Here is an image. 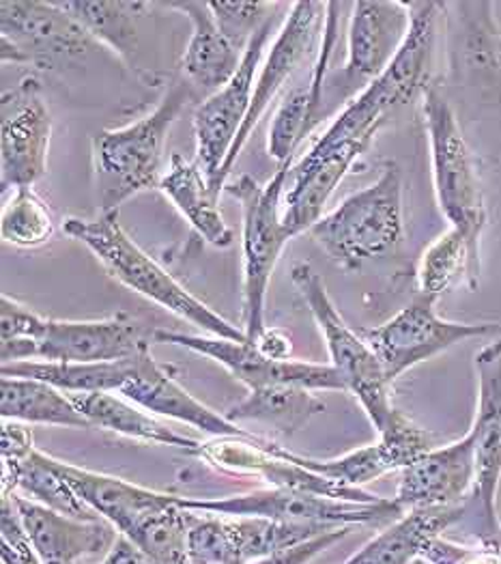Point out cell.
I'll list each match as a JSON object with an SVG mask.
<instances>
[{"mask_svg":"<svg viewBox=\"0 0 501 564\" xmlns=\"http://www.w3.org/2000/svg\"><path fill=\"white\" fill-rule=\"evenodd\" d=\"M291 281L297 286L319 326L331 367L342 377L347 392L360 401L370 424L377 429V433H381L394 416L396 408L390 399L392 383L385 379L379 358L368 347L362 334L347 326L319 274L308 263H297L291 270Z\"/></svg>","mask_w":501,"mask_h":564,"instance_id":"cell-7","label":"cell"},{"mask_svg":"<svg viewBox=\"0 0 501 564\" xmlns=\"http://www.w3.org/2000/svg\"><path fill=\"white\" fill-rule=\"evenodd\" d=\"M293 162V160H291ZM291 162L277 166L274 177L261 186L254 177L241 175L228 182L227 192L241 203L243 212V317L241 326L250 343H254L265 328V300L277 259L288 239H293L282 220V192L291 177Z\"/></svg>","mask_w":501,"mask_h":564,"instance_id":"cell-5","label":"cell"},{"mask_svg":"<svg viewBox=\"0 0 501 564\" xmlns=\"http://www.w3.org/2000/svg\"><path fill=\"white\" fill-rule=\"evenodd\" d=\"M50 462L92 511L99 518L110 521L121 534H130L142 519L175 505L177 500V496L173 494L151 491L123 478L76 468L52 457Z\"/></svg>","mask_w":501,"mask_h":564,"instance_id":"cell-24","label":"cell"},{"mask_svg":"<svg viewBox=\"0 0 501 564\" xmlns=\"http://www.w3.org/2000/svg\"><path fill=\"white\" fill-rule=\"evenodd\" d=\"M254 345H257V349L263 354V356H268V358H272V360H293L291 356H293V343H291V338L284 334V332H280V329L275 328H265V332L254 340Z\"/></svg>","mask_w":501,"mask_h":564,"instance_id":"cell-46","label":"cell"},{"mask_svg":"<svg viewBox=\"0 0 501 564\" xmlns=\"http://www.w3.org/2000/svg\"><path fill=\"white\" fill-rule=\"evenodd\" d=\"M99 564H157L146 552H142L137 543L121 534L117 536L115 545L108 550V554H104V561Z\"/></svg>","mask_w":501,"mask_h":564,"instance_id":"cell-45","label":"cell"},{"mask_svg":"<svg viewBox=\"0 0 501 564\" xmlns=\"http://www.w3.org/2000/svg\"><path fill=\"white\" fill-rule=\"evenodd\" d=\"M351 532V528H336L331 532H325L315 539H308L304 543L277 550L274 554L257 561L252 564H306L311 563L315 556H319L320 552L329 550L331 545H336L338 541H342L347 534Z\"/></svg>","mask_w":501,"mask_h":564,"instance_id":"cell-43","label":"cell"},{"mask_svg":"<svg viewBox=\"0 0 501 564\" xmlns=\"http://www.w3.org/2000/svg\"><path fill=\"white\" fill-rule=\"evenodd\" d=\"M189 95L187 85L177 83L146 117L92 137L95 186L101 212H119V205L128 198L144 189L160 188L166 141Z\"/></svg>","mask_w":501,"mask_h":564,"instance_id":"cell-2","label":"cell"},{"mask_svg":"<svg viewBox=\"0 0 501 564\" xmlns=\"http://www.w3.org/2000/svg\"><path fill=\"white\" fill-rule=\"evenodd\" d=\"M155 343L177 345L194 354L207 356L222 365L230 376L239 379L248 390H261L270 386H302L308 390H345L342 377L331 365H313L297 360H272L263 356L254 343H237L216 336L183 334L168 329H153Z\"/></svg>","mask_w":501,"mask_h":564,"instance_id":"cell-14","label":"cell"},{"mask_svg":"<svg viewBox=\"0 0 501 564\" xmlns=\"http://www.w3.org/2000/svg\"><path fill=\"white\" fill-rule=\"evenodd\" d=\"M410 26L407 2H356L347 33L345 80L353 87H368L377 80L401 52L410 35Z\"/></svg>","mask_w":501,"mask_h":564,"instance_id":"cell-20","label":"cell"},{"mask_svg":"<svg viewBox=\"0 0 501 564\" xmlns=\"http://www.w3.org/2000/svg\"><path fill=\"white\" fill-rule=\"evenodd\" d=\"M308 234L320 250L347 272H356L368 261L388 257L405 236L401 169L388 164L372 186L345 198Z\"/></svg>","mask_w":501,"mask_h":564,"instance_id":"cell-4","label":"cell"},{"mask_svg":"<svg viewBox=\"0 0 501 564\" xmlns=\"http://www.w3.org/2000/svg\"><path fill=\"white\" fill-rule=\"evenodd\" d=\"M270 446H272V440L268 437L263 442H250L243 437H214L200 444L196 457L205 459L216 470L263 478L275 489H293V491L317 494L325 498L360 502V505H379L385 500L366 489L334 482L288 459L275 457L272 453H268Z\"/></svg>","mask_w":501,"mask_h":564,"instance_id":"cell-17","label":"cell"},{"mask_svg":"<svg viewBox=\"0 0 501 564\" xmlns=\"http://www.w3.org/2000/svg\"><path fill=\"white\" fill-rule=\"evenodd\" d=\"M462 516V507L405 511L345 564H411L426 554L435 539L460 523Z\"/></svg>","mask_w":501,"mask_h":564,"instance_id":"cell-26","label":"cell"},{"mask_svg":"<svg viewBox=\"0 0 501 564\" xmlns=\"http://www.w3.org/2000/svg\"><path fill=\"white\" fill-rule=\"evenodd\" d=\"M422 112L431 142L437 205L450 227L480 254V237L489 214L471 149L460 132L453 106L439 91L428 87L422 94Z\"/></svg>","mask_w":501,"mask_h":564,"instance_id":"cell-6","label":"cell"},{"mask_svg":"<svg viewBox=\"0 0 501 564\" xmlns=\"http://www.w3.org/2000/svg\"><path fill=\"white\" fill-rule=\"evenodd\" d=\"M121 397L137 403L144 412L155 416L173 419L194 429H200L214 437H243L250 442H263L265 437L254 435L239 424L230 423L227 416L216 414L198 399H194L177 379V369L171 365H160L151 349H144L137 356L134 373L128 383L119 390Z\"/></svg>","mask_w":501,"mask_h":564,"instance_id":"cell-19","label":"cell"},{"mask_svg":"<svg viewBox=\"0 0 501 564\" xmlns=\"http://www.w3.org/2000/svg\"><path fill=\"white\" fill-rule=\"evenodd\" d=\"M315 128L317 123L313 117L311 91L306 83V87L295 89L293 94L284 97L270 126L268 149H270V155L277 162V166L293 160V153L299 147V142L304 141Z\"/></svg>","mask_w":501,"mask_h":564,"instance_id":"cell-39","label":"cell"},{"mask_svg":"<svg viewBox=\"0 0 501 564\" xmlns=\"http://www.w3.org/2000/svg\"><path fill=\"white\" fill-rule=\"evenodd\" d=\"M92 37L58 4L44 0L0 2L2 63H31L54 67L83 56Z\"/></svg>","mask_w":501,"mask_h":564,"instance_id":"cell-11","label":"cell"},{"mask_svg":"<svg viewBox=\"0 0 501 564\" xmlns=\"http://www.w3.org/2000/svg\"><path fill=\"white\" fill-rule=\"evenodd\" d=\"M52 117L40 83L26 78L2 95L0 126V184L7 189L33 188L47 169Z\"/></svg>","mask_w":501,"mask_h":564,"instance_id":"cell-16","label":"cell"},{"mask_svg":"<svg viewBox=\"0 0 501 564\" xmlns=\"http://www.w3.org/2000/svg\"><path fill=\"white\" fill-rule=\"evenodd\" d=\"M69 397L87 416L91 426H99L104 431H112L140 442L173 446L189 455H198L200 442L185 437L168 424L153 419L151 414H144L142 408H138L137 403L128 401L126 397H117L115 392H83Z\"/></svg>","mask_w":501,"mask_h":564,"instance_id":"cell-28","label":"cell"},{"mask_svg":"<svg viewBox=\"0 0 501 564\" xmlns=\"http://www.w3.org/2000/svg\"><path fill=\"white\" fill-rule=\"evenodd\" d=\"M484 547H493V550H498L501 554V536L495 541V543H491V545H484Z\"/></svg>","mask_w":501,"mask_h":564,"instance_id":"cell-49","label":"cell"},{"mask_svg":"<svg viewBox=\"0 0 501 564\" xmlns=\"http://www.w3.org/2000/svg\"><path fill=\"white\" fill-rule=\"evenodd\" d=\"M325 15H327V2L302 0V2L291 4V11L272 44L270 54H268V61L263 63V67L259 72L248 119L241 126L237 141L232 144L227 162L220 171V177H218L220 192L227 189L228 177L237 164L239 153L250 141L252 132L257 130L261 117L268 112L275 95L280 94V89L286 85V80L293 76V72L306 58V54L317 44L320 31L325 26Z\"/></svg>","mask_w":501,"mask_h":564,"instance_id":"cell-15","label":"cell"},{"mask_svg":"<svg viewBox=\"0 0 501 564\" xmlns=\"http://www.w3.org/2000/svg\"><path fill=\"white\" fill-rule=\"evenodd\" d=\"M35 451L33 433L22 423L2 421V448L0 459H15L22 462Z\"/></svg>","mask_w":501,"mask_h":564,"instance_id":"cell-44","label":"cell"},{"mask_svg":"<svg viewBox=\"0 0 501 564\" xmlns=\"http://www.w3.org/2000/svg\"><path fill=\"white\" fill-rule=\"evenodd\" d=\"M0 534H2V550H0L2 564H44L9 498H2Z\"/></svg>","mask_w":501,"mask_h":564,"instance_id":"cell-42","label":"cell"},{"mask_svg":"<svg viewBox=\"0 0 501 564\" xmlns=\"http://www.w3.org/2000/svg\"><path fill=\"white\" fill-rule=\"evenodd\" d=\"M205 516L207 518L196 519L189 530L187 552L192 564H252L277 550L336 530L274 519Z\"/></svg>","mask_w":501,"mask_h":564,"instance_id":"cell-13","label":"cell"},{"mask_svg":"<svg viewBox=\"0 0 501 564\" xmlns=\"http://www.w3.org/2000/svg\"><path fill=\"white\" fill-rule=\"evenodd\" d=\"M196 516L198 513L183 509L175 500V505L142 519L126 536H130L157 564H192L187 539L194 521L198 519Z\"/></svg>","mask_w":501,"mask_h":564,"instance_id":"cell-35","label":"cell"},{"mask_svg":"<svg viewBox=\"0 0 501 564\" xmlns=\"http://www.w3.org/2000/svg\"><path fill=\"white\" fill-rule=\"evenodd\" d=\"M411 13L410 35L392 65L334 119L315 147H331L345 141H374L388 123L392 110L410 104L415 95L428 89V74L437 42L439 2H407Z\"/></svg>","mask_w":501,"mask_h":564,"instance_id":"cell-3","label":"cell"},{"mask_svg":"<svg viewBox=\"0 0 501 564\" xmlns=\"http://www.w3.org/2000/svg\"><path fill=\"white\" fill-rule=\"evenodd\" d=\"M0 414L2 421L15 423L91 429V423L67 392L26 377L0 379Z\"/></svg>","mask_w":501,"mask_h":564,"instance_id":"cell-30","label":"cell"},{"mask_svg":"<svg viewBox=\"0 0 501 564\" xmlns=\"http://www.w3.org/2000/svg\"><path fill=\"white\" fill-rule=\"evenodd\" d=\"M460 564H501V554L493 547L478 545V547H471L469 556Z\"/></svg>","mask_w":501,"mask_h":564,"instance_id":"cell-48","label":"cell"},{"mask_svg":"<svg viewBox=\"0 0 501 564\" xmlns=\"http://www.w3.org/2000/svg\"><path fill=\"white\" fill-rule=\"evenodd\" d=\"M268 453H272L275 457H282V459H288V462H293L306 470L315 471L319 476H325L334 482L358 487V489H364V485L381 478L388 471H396L388 453L383 451V446L379 442L364 446V448H358V451H351L336 459H325V462L295 455L275 442H272Z\"/></svg>","mask_w":501,"mask_h":564,"instance_id":"cell-36","label":"cell"},{"mask_svg":"<svg viewBox=\"0 0 501 564\" xmlns=\"http://www.w3.org/2000/svg\"><path fill=\"white\" fill-rule=\"evenodd\" d=\"M89 35L121 58L137 52V15L146 2H106V0H65L58 2Z\"/></svg>","mask_w":501,"mask_h":564,"instance_id":"cell-34","label":"cell"},{"mask_svg":"<svg viewBox=\"0 0 501 564\" xmlns=\"http://www.w3.org/2000/svg\"><path fill=\"white\" fill-rule=\"evenodd\" d=\"M153 332L128 315L92 322L47 319L37 358L42 362H121L151 349Z\"/></svg>","mask_w":501,"mask_h":564,"instance_id":"cell-18","label":"cell"},{"mask_svg":"<svg viewBox=\"0 0 501 564\" xmlns=\"http://www.w3.org/2000/svg\"><path fill=\"white\" fill-rule=\"evenodd\" d=\"M209 9L218 22V29L239 52H246L252 37L272 20L274 2H218L209 0Z\"/></svg>","mask_w":501,"mask_h":564,"instance_id":"cell-40","label":"cell"},{"mask_svg":"<svg viewBox=\"0 0 501 564\" xmlns=\"http://www.w3.org/2000/svg\"><path fill=\"white\" fill-rule=\"evenodd\" d=\"M63 229L67 236L85 243L115 281L137 291L138 295L207 332L209 336L248 343L243 329L232 326L205 302L192 295L182 282L175 281L128 236L119 223V212H101V216L95 220L69 218L65 220Z\"/></svg>","mask_w":501,"mask_h":564,"instance_id":"cell-1","label":"cell"},{"mask_svg":"<svg viewBox=\"0 0 501 564\" xmlns=\"http://www.w3.org/2000/svg\"><path fill=\"white\" fill-rule=\"evenodd\" d=\"M9 500L44 564H76L87 556L108 554L119 536V530L106 519L67 518L15 494L9 496Z\"/></svg>","mask_w":501,"mask_h":564,"instance_id":"cell-23","label":"cell"},{"mask_svg":"<svg viewBox=\"0 0 501 564\" xmlns=\"http://www.w3.org/2000/svg\"><path fill=\"white\" fill-rule=\"evenodd\" d=\"M166 7L179 9L187 15L194 29L182 63L183 74L189 80V85L211 95L227 87L241 65L243 52H239L222 35L209 9V2L182 0L166 2Z\"/></svg>","mask_w":501,"mask_h":564,"instance_id":"cell-25","label":"cell"},{"mask_svg":"<svg viewBox=\"0 0 501 564\" xmlns=\"http://www.w3.org/2000/svg\"><path fill=\"white\" fill-rule=\"evenodd\" d=\"M372 141H345L313 147L291 171L293 184L284 196L282 220L291 236L311 231L320 218L334 189L347 177Z\"/></svg>","mask_w":501,"mask_h":564,"instance_id":"cell-22","label":"cell"},{"mask_svg":"<svg viewBox=\"0 0 501 564\" xmlns=\"http://www.w3.org/2000/svg\"><path fill=\"white\" fill-rule=\"evenodd\" d=\"M379 444L388 453L394 470L403 471L433 451V435L396 410L388 426L379 433Z\"/></svg>","mask_w":501,"mask_h":564,"instance_id":"cell-41","label":"cell"},{"mask_svg":"<svg viewBox=\"0 0 501 564\" xmlns=\"http://www.w3.org/2000/svg\"><path fill=\"white\" fill-rule=\"evenodd\" d=\"M435 302L437 300L420 293L385 324L360 329L390 383L462 340L482 338L498 332L495 324H456L442 319L435 311Z\"/></svg>","mask_w":501,"mask_h":564,"instance_id":"cell-10","label":"cell"},{"mask_svg":"<svg viewBox=\"0 0 501 564\" xmlns=\"http://www.w3.org/2000/svg\"><path fill=\"white\" fill-rule=\"evenodd\" d=\"M473 435L467 431L448 446L433 448L401 471L396 498L403 511L431 507H462L473 489Z\"/></svg>","mask_w":501,"mask_h":564,"instance_id":"cell-21","label":"cell"},{"mask_svg":"<svg viewBox=\"0 0 501 564\" xmlns=\"http://www.w3.org/2000/svg\"><path fill=\"white\" fill-rule=\"evenodd\" d=\"M274 20H270L246 47L237 74L230 78L227 87L209 95L194 112V137L198 164L205 171L214 192L220 196L218 177L227 162L228 153L237 141L241 126L248 119L252 95L257 85V74L265 54L268 42L272 37Z\"/></svg>","mask_w":501,"mask_h":564,"instance_id":"cell-12","label":"cell"},{"mask_svg":"<svg viewBox=\"0 0 501 564\" xmlns=\"http://www.w3.org/2000/svg\"><path fill=\"white\" fill-rule=\"evenodd\" d=\"M480 56L491 63V65H501V31L498 29H482V35H480V46H478Z\"/></svg>","mask_w":501,"mask_h":564,"instance_id":"cell-47","label":"cell"},{"mask_svg":"<svg viewBox=\"0 0 501 564\" xmlns=\"http://www.w3.org/2000/svg\"><path fill=\"white\" fill-rule=\"evenodd\" d=\"M320 412H325V403L315 390L302 386H270L248 390L237 405L228 408L225 416L230 423L261 424L291 437Z\"/></svg>","mask_w":501,"mask_h":564,"instance_id":"cell-29","label":"cell"},{"mask_svg":"<svg viewBox=\"0 0 501 564\" xmlns=\"http://www.w3.org/2000/svg\"><path fill=\"white\" fill-rule=\"evenodd\" d=\"M0 236L15 248H37L54 236V218L33 188L13 189L2 207Z\"/></svg>","mask_w":501,"mask_h":564,"instance_id":"cell-37","label":"cell"},{"mask_svg":"<svg viewBox=\"0 0 501 564\" xmlns=\"http://www.w3.org/2000/svg\"><path fill=\"white\" fill-rule=\"evenodd\" d=\"M137 356L121 360V362H11L2 365V377H26L40 379L50 386L67 392V394H83V392H119L128 379L134 373Z\"/></svg>","mask_w":501,"mask_h":564,"instance_id":"cell-32","label":"cell"},{"mask_svg":"<svg viewBox=\"0 0 501 564\" xmlns=\"http://www.w3.org/2000/svg\"><path fill=\"white\" fill-rule=\"evenodd\" d=\"M480 274V254L473 252L467 239L450 227L424 250L417 268V284L422 295L437 300L458 284L476 289Z\"/></svg>","mask_w":501,"mask_h":564,"instance_id":"cell-33","label":"cell"},{"mask_svg":"<svg viewBox=\"0 0 501 564\" xmlns=\"http://www.w3.org/2000/svg\"><path fill=\"white\" fill-rule=\"evenodd\" d=\"M179 507L194 513H209L222 518H263L284 523H313L327 528H353V525H381L396 521L405 511L394 500L379 505H360L334 500L317 494H304L293 489H257L228 498H177Z\"/></svg>","mask_w":501,"mask_h":564,"instance_id":"cell-9","label":"cell"},{"mask_svg":"<svg viewBox=\"0 0 501 564\" xmlns=\"http://www.w3.org/2000/svg\"><path fill=\"white\" fill-rule=\"evenodd\" d=\"M47 319L33 308L2 295L0 300V358L2 365L29 362L37 358V343L44 336Z\"/></svg>","mask_w":501,"mask_h":564,"instance_id":"cell-38","label":"cell"},{"mask_svg":"<svg viewBox=\"0 0 501 564\" xmlns=\"http://www.w3.org/2000/svg\"><path fill=\"white\" fill-rule=\"evenodd\" d=\"M160 189L207 243L214 248L232 246L235 234L220 212V196L211 188L198 162H185L179 153H175L168 173L160 182Z\"/></svg>","mask_w":501,"mask_h":564,"instance_id":"cell-27","label":"cell"},{"mask_svg":"<svg viewBox=\"0 0 501 564\" xmlns=\"http://www.w3.org/2000/svg\"><path fill=\"white\" fill-rule=\"evenodd\" d=\"M2 462V498L13 496L20 487L35 502L67 518L99 521V516L76 494V489L56 471L50 457L42 451H33L26 459H0Z\"/></svg>","mask_w":501,"mask_h":564,"instance_id":"cell-31","label":"cell"},{"mask_svg":"<svg viewBox=\"0 0 501 564\" xmlns=\"http://www.w3.org/2000/svg\"><path fill=\"white\" fill-rule=\"evenodd\" d=\"M478 405L469 429L473 435L476 480L462 505L469 534L478 545H491L501 536L498 518V487L501 478V340L482 347L476 358Z\"/></svg>","mask_w":501,"mask_h":564,"instance_id":"cell-8","label":"cell"}]
</instances>
